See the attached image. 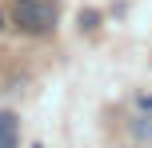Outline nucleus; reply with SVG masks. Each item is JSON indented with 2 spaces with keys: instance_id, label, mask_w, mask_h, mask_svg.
Returning <instances> with one entry per match:
<instances>
[{
  "instance_id": "obj_1",
  "label": "nucleus",
  "mask_w": 152,
  "mask_h": 148,
  "mask_svg": "<svg viewBox=\"0 0 152 148\" xmlns=\"http://www.w3.org/2000/svg\"><path fill=\"white\" fill-rule=\"evenodd\" d=\"M16 24L28 28V32H48L56 24V4H44V0H20Z\"/></svg>"
},
{
  "instance_id": "obj_2",
  "label": "nucleus",
  "mask_w": 152,
  "mask_h": 148,
  "mask_svg": "<svg viewBox=\"0 0 152 148\" xmlns=\"http://www.w3.org/2000/svg\"><path fill=\"white\" fill-rule=\"evenodd\" d=\"M20 140V120L12 112H0V148H16Z\"/></svg>"
},
{
  "instance_id": "obj_3",
  "label": "nucleus",
  "mask_w": 152,
  "mask_h": 148,
  "mask_svg": "<svg viewBox=\"0 0 152 148\" xmlns=\"http://www.w3.org/2000/svg\"><path fill=\"white\" fill-rule=\"evenodd\" d=\"M96 24H100L96 12H80V28H84V32H96Z\"/></svg>"
},
{
  "instance_id": "obj_4",
  "label": "nucleus",
  "mask_w": 152,
  "mask_h": 148,
  "mask_svg": "<svg viewBox=\"0 0 152 148\" xmlns=\"http://www.w3.org/2000/svg\"><path fill=\"white\" fill-rule=\"evenodd\" d=\"M132 128H136V136H152V116H148V120H136Z\"/></svg>"
},
{
  "instance_id": "obj_5",
  "label": "nucleus",
  "mask_w": 152,
  "mask_h": 148,
  "mask_svg": "<svg viewBox=\"0 0 152 148\" xmlns=\"http://www.w3.org/2000/svg\"><path fill=\"white\" fill-rule=\"evenodd\" d=\"M0 28H4V12H0Z\"/></svg>"
},
{
  "instance_id": "obj_6",
  "label": "nucleus",
  "mask_w": 152,
  "mask_h": 148,
  "mask_svg": "<svg viewBox=\"0 0 152 148\" xmlns=\"http://www.w3.org/2000/svg\"><path fill=\"white\" fill-rule=\"evenodd\" d=\"M16 4H20V0H16Z\"/></svg>"
}]
</instances>
